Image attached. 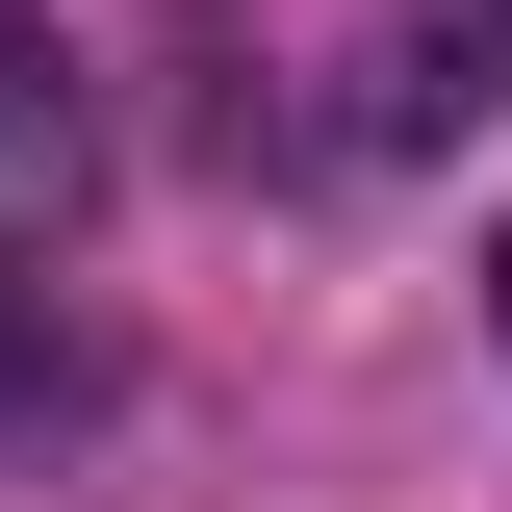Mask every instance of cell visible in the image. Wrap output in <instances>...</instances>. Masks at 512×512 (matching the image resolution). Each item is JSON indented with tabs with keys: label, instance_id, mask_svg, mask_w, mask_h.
Here are the masks:
<instances>
[{
	"label": "cell",
	"instance_id": "1",
	"mask_svg": "<svg viewBox=\"0 0 512 512\" xmlns=\"http://www.w3.org/2000/svg\"><path fill=\"white\" fill-rule=\"evenodd\" d=\"M77 180H103V128H77V77H52V26L0 0V256H52V231H77Z\"/></svg>",
	"mask_w": 512,
	"mask_h": 512
},
{
	"label": "cell",
	"instance_id": "2",
	"mask_svg": "<svg viewBox=\"0 0 512 512\" xmlns=\"http://www.w3.org/2000/svg\"><path fill=\"white\" fill-rule=\"evenodd\" d=\"M77 384H103V333H77V308H52V282H0V436H52Z\"/></svg>",
	"mask_w": 512,
	"mask_h": 512
},
{
	"label": "cell",
	"instance_id": "3",
	"mask_svg": "<svg viewBox=\"0 0 512 512\" xmlns=\"http://www.w3.org/2000/svg\"><path fill=\"white\" fill-rule=\"evenodd\" d=\"M436 77H461V103H512V0H461V26H436Z\"/></svg>",
	"mask_w": 512,
	"mask_h": 512
},
{
	"label": "cell",
	"instance_id": "4",
	"mask_svg": "<svg viewBox=\"0 0 512 512\" xmlns=\"http://www.w3.org/2000/svg\"><path fill=\"white\" fill-rule=\"evenodd\" d=\"M487 333H512V231H487Z\"/></svg>",
	"mask_w": 512,
	"mask_h": 512
}]
</instances>
